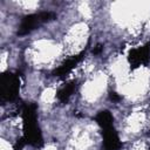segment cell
Segmentation results:
<instances>
[{
    "label": "cell",
    "mask_w": 150,
    "mask_h": 150,
    "mask_svg": "<svg viewBox=\"0 0 150 150\" xmlns=\"http://www.w3.org/2000/svg\"><path fill=\"white\" fill-rule=\"evenodd\" d=\"M23 120V139L26 144L34 148H40L43 144L42 135L36 122V105L33 103H26L22 107Z\"/></svg>",
    "instance_id": "cell-1"
},
{
    "label": "cell",
    "mask_w": 150,
    "mask_h": 150,
    "mask_svg": "<svg viewBox=\"0 0 150 150\" xmlns=\"http://www.w3.org/2000/svg\"><path fill=\"white\" fill-rule=\"evenodd\" d=\"M20 89V77L13 73H5L0 77V97L1 101H14Z\"/></svg>",
    "instance_id": "cell-2"
},
{
    "label": "cell",
    "mask_w": 150,
    "mask_h": 150,
    "mask_svg": "<svg viewBox=\"0 0 150 150\" xmlns=\"http://www.w3.org/2000/svg\"><path fill=\"white\" fill-rule=\"evenodd\" d=\"M53 19H55V14L53 12H47V11L27 15L26 18H23V20L19 27L18 35H26V34L30 33L34 28H36L39 25L50 21Z\"/></svg>",
    "instance_id": "cell-3"
},
{
    "label": "cell",
    "mask_w": 150,
    "mask_h": 150,
    "mask_svg": "<svg viewBox=\"0 0 150 150\" xmlns=\"http://www.w3.org/2000/svg\"><path fill=\"white\" fill-rule=\"evenodd\" d=\"M128 59H129V63H130L131 68H137L141 64L148 63V61L150 59V45L146 43L142 47L131 49Z\"/></svg>",
    "instance_id": "cell-4"
},
{
    "label": "cell",
    "mask_w": 150,
    "mask_h": 150,
    "mask_svg": "<svg viewBox=\"0 0 150 150\" xmlns=\"http://www.w3.org/2000/svg\"><path fill=\"white\" fill-rule=\"evenodd\" d=\"M103 135V144L104 150H120L122 146V143L118 138V135L116 130L114 129V125L107 127L102 129Z\"/></svg>",
    "instance_id": "cell-5"
},
{
    "label": "cell",
    "mask_w": 150,
    "mask_h": 150,
    "mask_svg": "<svg viewBox=\"0 0 150 150\" xmlns=\"http://www.w3.org/2000/svg\"><path fill=\"white\" fill-rule=\"evenodd\" d=\"M83 55H84V52H82V53H80V54H77V55H74V56L67 59L60 67H57V68L54 70L53 74H54L55 76H59V77L64 76L66 74H68L69 71H71L73 68H75V66L83 59Z\"/></svg>",
    "instance_id": "cell-6"
},
{
    "label": "cell",
    "mask_w": 150,
    "mask_h": 150,
    "mask_svg": "<svg viewBox=\"0 0 150 150\" xmlns=\"http://www.w3.org/2000/svg\"><path fill=\"white\" fill-rule=\"evenodd\" d=\"M75 88H76V82H75V81H71V82L66 83L64 86H62V87L59 89V91H57V94H56L57 100H59L60 102H66V101H68V98H69V97L71 96V94L74 93Z\"/></svg>",
    "instance_id": "cell-7"
},
{
    "label": "cell",
    "mask_w": 150,
    "mask_h": 150,
    "mask_svg": "<svg viewBox=\"0 0 150 150\" xmlns=\"http://www.w3.org/2000/svg\"><path fill=\"white\" fill-rule=\"evenodd\" d=\"M96 122L102 129L107 128V127H111L112 125V116L109 111H101L96 115Z\"/></svg>",
    "instance_id": "cell-8"
},
{
    "label": "cell",
    "mask_w": 150,
    "mask_h": 150,
    "mask_svg": "<svg viewBox=\"0 0 150 150\" xmlns=\"http://www.w3.org/2000/svg\"><path fill=\"white\" fill-rule=\"evenodd\" d=\"M110 98H111L112 101H118V100H120V96H117V95H116V93H111Z\"/></svg>",
    "instance_id": "cell-9"
},
{
    "label": "cell",
    "mask_w": 150,
    "mask_h": 150,
    "mask_svg": "<svg viewBox=\"0 0 150 150\" xmlns=\"http://www.w3.org/2000/svg\"><path fill=\"white\" fill-rule=\"evenodd\" d=\"M101 50H102V47H101V46H97V47H96V48L93 50V53H94V54H98Z\"/></svg>",
    "instance_id": "cell-10"
}]
</instances>
